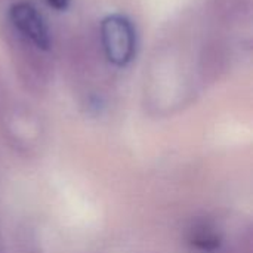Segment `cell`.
<instances>
[{
    "mask_svg": "<svg viewBox=\"0 0 253 253\" xmlns=\"http://www.w3.org/2000/svg\"><path fill=\"white\" fill-rule=\"evenodd\" d=\"M6 42L22 82L36 90H42L49 83L50 61L49 52L6 30Z\"/></svg>",
    "mask_w": 253,
    "mask_h": 253,
    "instance_id": "cell-1",
    "label": "cell"
},
{
    "mask_svg": "<svg viewBox=\"0 0 253 253\" xmlns=\"http://www.w3.org/2000/svg\"><path fill=\"white\" fill-rule=\"evenodd\" d=\"M99 46L104 58L114 67H126L136 52V33L123 15L107 16L99 27Z\"/></svg>",
    "mask_w": 253,
    "mask_h": 253,
    "instance_id": "cell-2",
    "label": "cell"
},
{
    "mask_svg": "<svg viewBox=\"0 0 253 253\" xmlns=\"http://www.w3.org/2000/svg\"><path fill=\"white\" fill-rule=\"evenodd\" d=\"M7 30L43 50L52 49V33L42 12L30 1L19 0L9 7Z\"/></svg>",
    "mask_w": 253,
    "mask_h": 253,
    "instance_id": "cell-3",
    "label": "cell"
},
{
    "mask_svg": "<svg viewBox=\"0 0 253 253\" xmlns=\"http://www.w3.org/2000/svg\"><path fill=\"white\" fill-rule=\"evenodd\" d=\"M190 245L200 253H218L222 249L224 237L219 228L211 222H199L190 230Z\"/></svg>",
    "mask_w": 253,
    "mask_h": 253,
    "instance_id": "cell-4",
    "label": "cell"
},
{
    "mask_svg": "<svg viewBox=\"0 0 253 253\" xmlns=\"http://www.w3.org/2000/svg\"><path fill=\"white\" fill-rule=\"evenodd\" d=\"M47 1L55 9H64L67 7V3H68V0H47Z\"/></svg>",
    "mask_w": 253,
    "mask_h": 253,
    "instance_id": "cell-5",
    "label": "cell"
}]
</instances>
